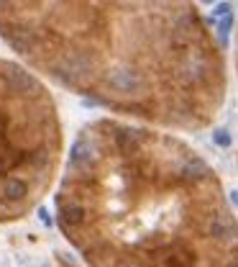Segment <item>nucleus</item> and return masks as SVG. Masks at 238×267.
<instances>
[{"label": "nucleus", "mask_w": 238, "mask_h": 267, "mask_svg": "<svg viewBox=\"0 0 238 267\" xmlns=\"http://www.w3.org/2000/svg\"><path fill=\"white\" fill-rule=\"evenodd\" d=\"M215 144L218 147H228V144H231V134H228L225 129H221V131L215 134Z\"/></svg>", "instance_id": "20e7f679"}, {"label": "nucleus", "mask_w": 238, "mask_h": 267, "mask_svg": "<svg viewBox=\"0 0 238 267\" xmlns=\"http://www.w3.org/2000/svg\"><path fill=\"white\" fill-rule=\"evenodd\" d=\"M62 121L49 87L0 57V224L23 218L62 165Z\"/></svg>", "instance_id": "7ed1b4c3"}, {"label": "nucleus", "mask_w": 238, "mask_h": 267, "mask_svg": "<svg viewBox=\"0 0 238 267\" xmlns=\"http://www.w3.org/2000/svg\"><path fill=\"white\" fill-rule=\"evenodd\" d=\"M0 36L57 85L157 126L200 131L225 103L223 49L192 3L3 0Z\"/></svg>", "instance_id": "f257e3e1"}, {"label": "nucleus", "mask_w": 238, "mask_h": 267, "mask_svg": "<svg viewBox=\"0 0 238 267\" xmlns=\"http://www.w3.org/2000/svg\"><path fill=\"white\" fill-rule=\"evenodd\" d=\"M57 226L87 267H238L233 206L172 134L97 118L62 170Z\"/></svg>", "instance_id": "f03ea898"}]
</instances>
